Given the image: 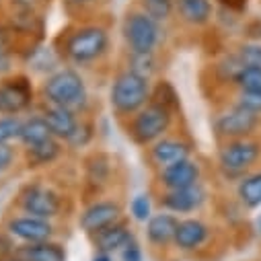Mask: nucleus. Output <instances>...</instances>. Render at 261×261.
<instances>
[{
  "instance_id": "1",
  "label": "nucleus",
  "mask_w": 261,
  "mask_h": 261,
  "mask_svg": "<svg viewBox=\"0 0 261 261\" xmlns=\"http://www.w3.org/2000/svg\"><path fill=\"white\" fill-rule=\"evenodd\" d=\"M39 101L72 109L81 115H91L93 99L85 74L74 66H60L51 74L43 76L39 87Z\"/></svg>"
},
{
  "instance_id": "2",
  "label": "nucleus",
  "mask_w": 261,
  "mask_h": 261,
  "mask_svg": "<svg viewBox=\"0 0 261 261\" xmlns=\"http://www.w3.org/2000/svg\"><path fill=\"white\" fill-rule=\"evenodd\" d=\"M111 49V37L107 27L99 23L79 25L62 37L58 54L66 66L74 68H93L107 58Z\"/></svg>"
},
{
  "instance_id": "3",
  "label": "nucleus",
  "mask_w": 261,
  "mask_h": 261,
  "mask_svg": "<svg viewBox=\"0 0 261 261\" xmlns=\"http://www.w3.org/2000/svg\"><path fill=\"white\" fill-rule=\"evenodd\" d=\"M68 202H70L68 195L60 187H56L51 181L33 179L21 185V189L15 195L13 208L15 212L60 222L64 218H68V212H70Z\"/></svg>"
},
{
  "instance_id": "4",
  "label": "nucleus",
  "mask_w": 261,
  "mask_h": 261,
  "mask_svg": "<svg viewBox=\"0 0 261 261\" xmlns=\"http://www.w3.org/2000/svg\"><path fill=\"white\" fill-rule=\"evenodd\" d=\"M177 117H179L177 111L150 99L138 113H134L132 117H127L119 123H121L123 134L129 142L138 148H146L152 142L167 136L169 132H173Z\"/></svg>"
},
{
  "instance_id": "5",
  "label": "nucleus",
  "mask_w": 261,
  "mask_h": 261,
  "mask_svg": "<svg viewBox=\"0 0 261 261\" xmlns=\"http://www.w3.org/2000/svg\"><path fill=\"white\" fill-rule=\"evenodd\" d=\"M152 97V81L121 66L109 83V107L117 121L138 113Z\"/></svg>"
},
{
  "instance_id": "6",
  "label": "nucleus",
  "mask_w": 261,
  "mask_h": 261,
  "mask_svg": "<svg viewBox=\"0 0 261 261\" xmlns=\"http://www.w3.org/2000/svg\"><path fill=\"white\" fill-rule=\"evenodd\" d=\"M261 167V136L218 142L216 171L228 183H237L247 173Z\"/></svg>"
},
{
  "instance_id": "7",
  "label": "nucleus",
  "mask_w": 261,
  "mask_h": 261,
  "mask_svg": "<svg viewBox=\"0 0 261 261\" xmlns=\"http://www.w3.org/2000/svg\"><path fill=\"white\" fill-rule=\"evenodd\" d=\"M121 39L127 54H156L163 41V27L142 9L129 11L121 21Z\"/></svg>"
},
{
  "instance_id": "8",
  "label": "nucleus",
  "mask_w": 261,
  "mask_h": 261,
  "mask_svg": "<svg viewBox=\"0 0 261 261\" xmlns=\"http://www.w3.org/2000/svg\"><path fill=\"white\" fill-rule=\"evenodd\" d=\"M212 134L216 142L261 136V115H255L234 103L222 105L212 115Z\"/></svg>"
},
{
  "instance_id": "9",
  "label": "nucleus",
  "mask_w": 261,
  "mask_h": 261,
  "mask_svg": "<svg viewBox=\"0 0 261 261\" xmlns=\"http://www.w3.org/2000/svg\"><path fill=\"white\" fill-rule=\"evenodd\" d=\"M39 103L37 87L29 74L11 72L0 76V115H27Z\"/></svg>"
},
{
  "instance_id": "10",
  "label": "nucleus",
  "mask_w": 261,
  "mask_h": 261,
  "mask_svg": "<svg viewBox=\"0 0 261 261\" xmlns=\"http://www.w3.org/2000/svg\"><path fill=\"white\" fill-rule=\"evenodd\" d=\"M3 228L17 245H33L43 241H54L60 237V224L54 220H45L39 216L11 212L3 220Z\"/></svg>"
},
{
  "instance_id": "11",
  "label": "nucleus",
  "mask_w": 261,
  "mask_h": 261,
  "mask_svg": "<svg viewBox=\"0 0 261 261\" xmlns=\"http://www.w3.org/2000/svg\"><path fill=\"white\" fill-rule=\"evenodd\" d=\"M210 204V187L206 181H200L191 187L171 189V191H156V206L159 210L171 212L179 218L200 214Z\"/></svg>"
},
{
  "instance_id": "12",
  "label": "nucleus",
  "mask_w": 261,
  "mask_h": 261,
  "mask_svg": "<svg viewBox=\"0 0 261 261\" xmlns=\"http://www.w3.org/2000/svg\"><path fill=\"white\" fill-rule=\"evenodd\" d=\"M216 239V226L202 216H183L179 218L173 249L181 255H198L208 251Z\"/></svg>"
},
{
  "instance_id": "13",
  "label": "nucleus",
  "mask_w": 261,
  "mask_h": 261,
  "mask_svg": "<svg viewBox=\"0 0 261 261\" xmlns=\"http://www.w3.org/2000/svg\"><path fill=\"white\" fill-rule=\"evenodd\" d=\"M193 152H195V144L185 132H169L167 136L144 148V159L148 169L154 173L169 165L193 156Z\"/></svg>"
},
{
  "instance_id": "14",
  "label": "nucleus",
  "mask_w": 261,
  "mask_h": 261,
  "mask_svg": "<svg viewBox=\"0 0 261 261\" xmlns=\"http://www.w3.org/2000/svg\"><path fill=\"white\" fill-rule=\"evenodd\" d=\"M125 218V208L119 202V198H111V195H103V198L91 200L83 206V210L79 212V228L91 237L95 232H99L101 228L117 222Z\"/></svg>"
},
{
  "instance_id": "15",
  "label": "nucleus",
  "mask_w": 261,
  "mask_h": 261,
  "mask_svg": "<svg viewBox=\"0 0 261 261\" xmlns=\"http://www.w3.org/2000/svg\"><path fill=\"white\" fill-rule=\"evenodd\" d=\"M115 161L105 152H91L85 159V185L83 193L85 200H97L103 198L105 191L115 183Z\"/></svg>"
},
{
  "instance_id": "16",
  "label": "nucleus",
  "mask_w": 261,
  "mask_h": 261,
  "mask_svg": "<svg viewBox=\"0 0 261 261\" xmlns=\"http://www.w3.org/2000/svg\"><path fill=\"white\" fill-rule=\"evenodd\" d=\"M200 181H204V165L195 156H189L185 161H179L175 165H169V167L152 173V185L156 191L183 189V187H191Z\"/></svg>"
},
{
  "instance_id": "17",
  "label": "nucleus",
  "mask_w": 261,
  "mask_h": 261,
  "mask_svg": "<svg viewBox=\"0 0 261 261\" xmlns=\"http://www.w3.org/2000/svg\"><path fill=\"white\" fill-rule=\"evenodd\" d=\"M35 109L47 121L51 134L58 140H62L64 144H66L76 134V129H79V125H81V121L85 117V115H81V113H76L72 109L60 107V105H51V103H43V101H39Z\"/></svg>"
},
{
  "instance_id": "18",
  "label": "nucleus",
  "mask_w": 261,
  "mask_h": 261,
  "mask_svg": "<svg viewBox=\"0 0 261 261\" xmlns=\"http://www.w3.org/2000/svg\"><path fill=\"white\" fill-rule=\"evenodd\" d=\"M66 152H68L66 144L58 140L56 136H51L41 144L21 148V163L25 165L27 171H45V169L58 165L66 156Z\"/></svg>"
},
{
  "instance_id": "19",
  "label": "nucleus",
  "mask_w": 261,
  "mask_h": 261,
  "mask_svg": "<svg viewBox=\"0 0 261 261\" xmlns=\"http://www.w3.org/2000/svg\"><path fill=\"white\" fill-rule=\"evenodd\" d=\"M177 224H179V216L159 210L154 212L148 222L144 224V237H146V245L152 251H169L173 249V241H175V232H177Z\"/></svg>"
},
{
  "instance_id": "20",
  "label": "nucleus",
  "mask_w": 261,
  "mask_h": 261,
  "mask_svg": "<svg viewBox=\"0 0 261 261\" xmlns=\"http://www.w3.org/2000/svg\"><path fill=\"white\" fill-rule=\"evenodd\" d=\"M134 237L132 224H129L125 218L101 228L99 232L91 234L89 241L95 249V253H107V255H117V251Z\"/></svg>"
},
{
  "instance_id": "21",
  "label": "nucleus",
  "mask_w": 261,
  "mask_h": 261,
  "mask_svg": "<svg viewBox=\"0 0 261 261\" xmlns=\"http://www.w3.org/2000/svg\"><path fill=\"white\" fill-rule=\"evenodd\" d=\"M234 202L245 212L261 208V167L247 173L234 183Z\"/></svg>"
},
{
  "instance_id": "22",
  "label": "nucleus",
  "mask_w": 261,
  "mask_h": 261,
  "mask_svg": "<svg viewBox=\"0 0 261 261\" xmlns=\"http://www.w3.org/2000/svg\"><path fill=\"white\" fill-rule=\"evenodd\" d=\"M173 3L181 23L189 27H206L212 21L214 15L212 0H173Z\"/></svg>"
},
{
  "instance_id": "23",
  "label": "nucleus",
  "mask_w": 261,
  "mask_h": 261,
  "mask_svg": "<svg viewBox=\"0 0 261 261\" xmlns=\"http://www.w3.org/2000/svg\"><path fill=\"white\" fill-rule=\"evenodd\" d=\"M15 255L23 261H68L66 247L58 239L33 243V245H17Z\"/></svg>"
},
{
  "instance_id": "24",
  "label": "nucleus",
  "mask_w": 261,
  "mask_h": 261,
  "mask_svg": "<svg viewBox=\"0 0 261 261\" xmlns=\"http://www.w3.org/2000/svg\"><path fill=\"white\" fill-rule=\"evenodd\" d=\"M51 129L47 125V121L41 117V113L35 109L27 115H23V127H21V138H19V148H29L35 144L45 142L47 138H51Z\"/></svg>"
},
{
  "instance_id": "25",
  "label": "nucleus",
  "mask_w": 261,
  "mask_h": 261,
  "mask_svg": "<svg viewBox=\"0 0 261 261\" xmlns=\"http://www.w3.org/2000/svg\"><path fill=\"white\" fill-rule=\"evenodd\" d=\"M230 91H261V66H243L230 81Z\"/></svg>"
},
{
  "instance_id": "26",
  "label": "nucleus",
  "mask_w": 261,
  "mask_h": 261,
  "mask_svg": "<svg viewBox=\"0 0 261 261\" xmlns=\"http://www.w3.org/2000/svg\"><path fill=\"white\" fill-rule=\"evenodd\" d=\"M15 39L13 31L0 23V76H7L13 72V60H15Z\"/></svg>"
},
{
  "instance_id": "27",
  "label": "nucleus",
  "mask_w": 261,
  "mask_h": 261,
  "mask_svg": "<svg viewBox=\"0 0 261 261\" xmlns=\"http://www.w3.org/2000/svg\"><path fill=\"white\" fill-rule=\"evenodd\" d=\"M154 101L163 103L165 107L181 113V97L177 93V89L173 87V83H169L167 79H159L156 83H152V97Z\"/></svg>"
},
{
  "instance_id": "28",
  "label": "nucleus",
  "mask_w": 261,
  "mask_h": 261,
  "mask_svg": "<svg viewBox=\"0 0 261 261\" xmlns=\"http://www.w3.org/2000/svg\"><path fill=\"white\" fill-rule=\"evenodd\" d=\"M95 136H97V125H95V119L91 115H85L76 134L66 142V148L68 150H83V148H89L93 142H95Z\"/></svg>"
},
{
  "instance_id": "29",
  "label": "nucleus",
  "mask_w": 261,
  "mask_h": 261,
  "mask_svg": "<svg viewBox=\"0 0 261 261\" xmlns=\"http://www.w3.org/2000/svg\"><path fill=\"white\" fill-rule=\"evenodd\" d=\"M123 66L152 81V76L159 70V60L156 54H127Z\"/></svg>"
},
{
  "instance_id": "30",
  "label": "nucleus",
  "mask_w": 261,
  "mask_h": 261,
  "mask_svg": "<svg viewBox=\"0 0 261 261\" xmlns=\"http://www.w3.org/2000/svg\"><path fill=\"white\" fill-rule=\"evenodd\" d=\"M23 115H0V146H19Z\"/></svg>"
},
{
  "instance_id": "31",
  "label": "nucleus",
  "mask_w": 261,
  "mask_h": 261,
  "mask_svg": "<svg viewBox=\"0 0 261 261\" xmlns=\"http://www.w3.org/2000/svg\"><path fill=\"white\" fill-rule=\"evenodd\" d=\"M129 218L138 224H146L148 218L154 214V202H152V195L150 193H136L132 200H129L127 206Z\"/></svg>"
},
{
  "instance_id": "32",
  "label": "nucleus",
  "mask_w": 261,
  "mask_h": 261,
  "mask_svg": "<svg viewBox=\"0 0 261 261\" xmlns=\"http://www.w3.org/2000/svg\"><path fill=\"white\" fill-rule=\"evenodd\" d=\"M138 3H140V9L152 19H156L159 23H167L175 15L173 0H138Z\"/></svg>"
},
{
  "instance_id": "33",
  "label": "nucleus",
  "mask_w": 261,
  "mask_h": 261,
  "mask_svg": "<svg viewBox=\"0 0 261 261\" xmlns=\"http://www.w3.org/2000/svg\"><path fill=\"white\" fill-rule=\"evenodd\" d=\"M228 103H234L255 115H261V91H234Z\"/></svg>"
},
{
  "instance_id": "34",
  "label": "nucleus",
  "mask_w": 261,
  "mask_h": 261,
  "mask_svg": "<svg viewBox=\"0 0 261 261\" xmlns=\"http://www.w3.org/2000/svg\"><path fill=\"white\" fill-rule=\"evenodd\" d=\"M234 56L245 66H261V41H245L234 49Z\"/></svg>"
},
{
  "instance_id": "35",
  "label": "nucleus",
  "mask_w": 261,
  "mask_h": 261,
  "mask_svg": "<svg viewBox=\"0 0 261 261\" xmlns=\"http://www.w3.org/2000/svg\"><path fill=\"white\" fill-rule=\"evenodd\" d=\"M117 257H119V261H144V251H142V245L136 239V234L117 251Z\"/></svg>"
},
{
  "instance_id": "36",
  "label": "nucleus",
  "mask_w": 261,
  "mask_h": 261,
  "mask_svg": "<svg viewBox=\"0 0 261 261\" xmlns=\"http://www.w3.org/2000/svg\"><path fill=\"white\" fill-rule=\"evenodd\" d=\"M21 163V148L19 146H0V171L5 175L13 171Z\"/></svg>"
},
{
  "instance_id": "37",
  "label": "nucleus",
  "mask_w": 261,
  "mask_h": 261,
  "mask_svg": "<svg viewBox=\"0 0 261 261\" xmlns=\"http://www.w3.org/2000/svg\"><path fill=\"white\" fill-rule=\"evenodd\" d=\"M103 0H64V7L68 13H81V11H93Z\"/></svg>"
},
{
  "instance_id": "38",
  "label": "nucleus",
  "mask_w": 261,
  "mask_h": 261,
  "mask_svg": "<svg viewBox=\"0 0 261 261\" xmlns=\"http://www.w3.org/2000/svg\"><path fill=\"white\" fill-rule=\"evenodd\" d=\"M216 3H220L222 7H241L243 5V0H216Z\"/></svg>"
},
{
  "instance_id": "39",
  "label": "nucleus",
  "mask_w": 261,
  "mask_h": 261,
  "mask_svg": "<svg viewBox=\"0 0 261 261\" xmlns=\"http://www.w3.org/2000/svg\"><path fill=\"white\" fill-rule=\"evenodd\" d=\"M91 261H115L113 255H107V253H95V257Z\"/></svg>"
},
{
  "instance_id": "40",
  "label": "nucleus",
  "mask_w": 261,
  "mask_h": 261,
  "mask_svg": "<svg viewBox=\"0 0 261 261\" xmlns=\"http://www.w3.org/2000/svg\"><path fill=\"white\" fill-rule=\"evenodd\" d=\"M0 261H23V259H19L17 255H13V257H7V259H0Z\"/></svg>"
},
{
  "instance_id": "41",
  "label": "nucleus",
  "mask_w": 261,
  "mask_h": 261,
  "mask_svg": "<svg viewBox=\"0 0 261 261\" xmlns=\"http://www.w3.org/2000/svg\"><path fill=\"white\" fill-rule=\"evenodd\" d=\"M3 177H5V173H3V171H0V183H3Z\"/></svg>"
},
{
  "instance_id": "42",
  "label": "nucleus",
  "mask_w": 261,
  "mask_h": 261,
  "mask_svg": "<svg viewBox=\"0 0 261 261\" xmlns=\"http://www.w3.org/2000/svg\"><path fill=\"white\" fill-rule=\"evenodd\" d=\"M259 230H261V222H259Z\"/></svg>"
}]
</instances>
